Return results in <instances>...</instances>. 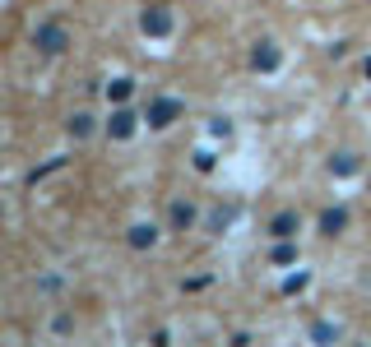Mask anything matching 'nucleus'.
I'll use <instances>...</instances> for the list:
<instances>
[{"label": "nucleus", "mask_w": 371, "mask_h": 347, "mask_svg": "<svg viewBox=\"0 0 371 347\" xmlns=\"http://www.w3.org/2000/svg\"><path fill=\"white\" fill-rule=\"evenodd\" d=\"M33 46H37L42 56H61L65 46H70V32H65V24H37Z\"/></svg>", "instance_id": "nucleus-1"}, {"label": "nucleus", "mask_w": 371, "mask_h": 347, "mask_svg": "<svg viewBox=\"0 0 371 347\" xmlns=\"http://www.w3.org/2000/svg\"><path fill=\"white\" fill-rule=\"evenodd\" d=\"M181 111H186V106L177 102V97H154V102H149V111H144V121L154 125V130H168Z\"/></svg>", "instance_id": "nucleus-2"}, {"label": "nucleus", "mask_w": 371, "mask_h": 347, "mask_svg": "<svg viewBox=\"0 0 371 347\" xmlns=\"http://www.w3.org/2000/svg\"><path fill=\"white\" fill-rule=\"evenodd\" d=\"M297 232H302L297 209H283V213H274V218H269V236H274V241H293Z\"/></svg>", "instance_id": "nucleus-3"}, {"label": "nucleus", "mask_w": 371, "mask_h": 347, "mask_svg": "<svg viewBox=\"0 0 371 347\" xmlns=\"http://www.w3.org/2000/svg\"><path fill=\"white\" fill-rule=\"evenodd\" d=\"M139 28L149 32V37H168L172 32V15L168 10H144V15H139Z\"/></svg>", "instance_id": "nucleus-4"}, {"label": "nucleus", "mask_w": 371, "mask_h": 347, "mask_svg": "<svg viewBox=\"0 0 371 347\" xmlns=\"http://www.w3.org/2000/svg\"><path fill=\"white\" fill-rule=\"evenodd\" d=\"M107 135H116V139H130L135 135V111H111V121H107Z\"/></svg>", "instance_id": "nucleus-5"}, {"label": "nucleus", "mask_w": 371, "mask_h": 347, "mask_svg": "<svg viewBox=\"0 0 371 347\" xmlns=\"http://www.w3.org/2000/svg\"><path fill=\"white\" fill-rule=\"evenodd\" d=\"M343 227H348V209H325L320 213V232L325 236H343Z\"/></svg>", "instance_id": "nucleus-6"}, {"label": "nucleus", "mask_w": 371, "mask_h": 347, "mask_svg": "<svg viewBox=\"0 0 371 347\" xmlns=\"http://www.w3.org/2000/svg\"><path fill=\"white\" fill-rule=\"evenodd\" d=\"M158 241V227L154 223H135L130 227V245H135V250H144V245H154Z\"/></svg>", "instance_id": "nucleus-7"}, {"label": "nucleus", "mask_w": 371, "mask_h": 347, "mask_svg": "<svg viewBox=\"0 0 371 347\" xmlns=\"http://www.w3.org/2000/svg\"><path fill=\"white\" fill-rule=\"evenodd\" d=\"M172 232H186V227H195V209L190 204H172Z\"/></svg>", "instance_id": "nucleus-8"}, {"label": "nucleus", "mask_w": 371, "mask_h": 347, "mask_svg": "<svg viewBox=\"0 0 371 347\" xmlns=\"http://www.w3.org/2000/svg\"><path fill=\"white\" fill-rule=\"evenodd\" d=\"M251 61H255V70H274V65H278V51H274V42H260Z\"/></svg>", "instance_id": "nucleus-9"}, {"label": "nucleus", "mask_w": 371, "mask_h": 347, "mask_svg": "<svg viewBox=\"0 0 371 347\" xmlns=\"http://www.w3.org/2000/svg\"><path fill=\"white\" fill-rule=\"evenodd\" d=\"M311 338H316V343H334V338H339V324H329V319H316V324H311Z\"/></svg>", "instance_id": "nucleus-10"}, {"label": "nucleus", "mask_w": 371, "mask_h": 347, "mask_svg": "<svg viewBox=\"0 0 371 347\" xmlns=\"http://www.w3.org/2000/svg\"><path fill=\"white\" fill-rule=\"evenodd\" d=\"M89 130H93V116H89V111H79V116H70V135H75V139H84Z\"/></svg>", "instance_id": "nucleus-11"}, {"label": "nucleus", "mask_w": 371, "mask_h": 347, "mask_svg": "<svg viewBox=\"0 0 371 347\" xmlns=\"http://www.w3.org/2000/svg\"><path fill=\"white\" fill-rule=\"evenodd\" d=\"M130 88H135L130 79H116V84H111V88H107V97H116V102H125V97H130Z\"/></svg>", "instance_id": "nucleus-12"}, {"label": "nucleus", "mask_w": 371, "mask_h": 347, "mask_svg": "<svg viewBox=\"0 0 371 347\" xmlns=\"http://www.w3.org/2000/svg\"><path fill=\"white\" fill-rule=\"evenodd\" d=\"M288 259H297V245H288V241H283V245L274 250V264H288Z\"/></svg>", "instance_id": "nucleus-13"}, {"label": "nucleus", "mask_w": 371, "mask_h": 347, "mask_svg": "<svg viewBox=\"0 0 371 347\" xmlns=\"http://www.w3.org/2000/svg\"><path fill=\"white\" fill-rule=\"evenodd\" d=\"M329 171H353V153H339V162H329Z\"/></svg>", "instance_id": "nucleus-14"}]
</instances>
